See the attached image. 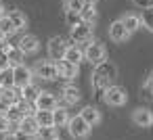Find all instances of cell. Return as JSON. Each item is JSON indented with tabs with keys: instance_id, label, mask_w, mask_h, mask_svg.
Masks as SVG:
<instances>
[{
	"instance_id": "obj_23",
	"label": "cell",
	"mask_w": 153,
	"mask_h": 140,
	"mask_svg": "<svg viewBox=\"0 0 153 140\" xmlns=\"http://www.w3.org/2000/svg\"><path fill=\"white\" fill-rule=\"evenodd\" d=\"M80 17L86 23H94L97 21V9H94V4H84L82 11H80Z\"/></svg>"
},
{
	"instance_id": "obj_41",
	"label": "cell",
	"mask_w": 153,
	"mask_h": 140,
	"mask_svg": "<svg viewBox=\"0 0 153 140\" xmlns=\"http://www.w3.org/2000/svg\"><path fill=\"white\" fill-rule=\"evenodd\" d=\"M4 38H7V36L2 34V29H0V40H4Z\"/></svg>"
},
{
	"instance_id": "obj_9",
	"label": "cell",
	"mask_w": 153,
	"mask_h": 140,
	"mask_svg": "<svg viewBox=\"0 0 153 140\" xmlns=\"http://www.w3.org/2000/svg\"><path fill=\"white\" fill-rule=\"evenodd\" d=\"M19 48L23 50V55H34V52H38V50H40V42H38V38H36V36L25 34V36L19 40Z\"/></svg>"
},
{
	"instance_id": "obj_10",
	"label": "cell",
	"mask_w": 153,
	"mask_h": 140,
	"mask_svg": "<svg viewBox=\"0 0 153 140\" xmlns=\"http://www.w3.org/2000/svg\"><path fill=\"white\" fill-rule=\"evenodd\" d=\"M57 71H59V77H65V80H71L78 75V65L65 61V59H57Z\"/></svg>"
},
{
	"instance_id": "obj_11",
	"label": "cell",
	"mask_w": 153,
	"mask_h": 140,
	"mask_svg": "<svg viewBox=\"0 0 153 140\" xmlns=\"http://www.w3.org/2000/svg\"><path fill=\"white\" fill-rule=\"evenodd\" d=\"M34 105H36V109H42V111H53V109L57 107V98H55V94H51V92H40Z\"/></svg>"
},
{
	"instance_id": "obj_37",
	"label": "cell",
	"mask_w": 153,
	"mask_h": 140,
	"mask_svg": "<svg viewBox=\"0 0 153 140\" xmlns=\"http://www.w3.org/2000/svg\"><path fill=\"white\" fill-rule=\"evenodd\" d=\"M4 140H15V136H13V132H11V134H4Z\"/></svg>"
},
{
	"instance_id": "obj_40",
	"label": "cell",
	"mask_w": 153,
	"mask_h": 140,
	"mask_svg": "<svg viewBox=\"0 0 153 140\" xmlns=\"http://www.w3.org/2000/svg\"><path fill=\"white\" fill-rule=\"evenodd\" d=\"M2 94H4V88H2V86H0V98H2Z\"/></svg>"
},
{
	"instance_id": "obj_29",
	"label": "cell",
	"mask_w": 153,
	"mask_h": 140,
	"mask_svg": "<svg viewBox=\"0 0 153 140\" xmlns=\"http://www.w3.org/2000/svg\"><path fill=\"white\" fill-rule=\"evenodd\" d=\"M0 29H2V34H4V36H11V34H15V32H17L9 15H2V17H0Z\"/></svg>"
},
{
	"instance_id": "obj_19",
	"label": "cell",
	"mask_w": 153,
	"mask_h": 140,
	"mask_svg": "<svg viewBox=\"0 0 153 140\" xmlns=\"http://www.w3.org/2000/svg\"><path fill=\"white\" fill-rule=\"evenodd\" d=\"M38 140H57V127L55 125H40L36 132Z\"/></svg>"
},
{
	"instance_id": "obj_26",
	"label": "cell",
	"mask_w": 153,
	"mask_h": 140,
	"mask_svg": "<svg viewBox=\"0 0 153 140\" xmlns=\"http://www.w3.org/2000/svg\"><path fill=\"white\" fill-rule=\"evenodd\" d=\"M34 117H36L38 125H55V123H53V111H42V109H38Z\"/></svg>"
},
{
	"instance_id": "obj_5",
	"label": "cell",
	"mask_w": 153,
	"mask_h": 140,
	"mask_svg": "<svg viewBox=\"0 0 153 140\" xmlns=\"http://www.w3.org/2000/svg\"><path fill=\"white\" fill-rule=\"evenodd\" d=\"M36 75L51 82V80H57L59 77V71H57V61H40L36 65Z\"/></svg>"
},
{
	"instance_id": "obj_4",
	"label": "cell",
	"mask_w": 153,
	"mask_h": 140,
	"mask_svg": "<svg viewBox=\"0 0 153 140\" xmlns=\"http://www.w3.org/2000/svg\"><path fill=\"white\" fill-rule=\"evenodd\" d=\"M90 36H92V23L80 21V23H76V25L71 27V40H74L76 44H84V42H88Z\"/></svg>"
},
{
	"instance_id": "obj_7",
	"label": "cell",
	"mask_w": 153,
	"mask_h": 140,
	"mask_svg": "<svg viewBox=\"0 0 153 140\" xmlns=\"http://www.w3.org/2000/svg\"><path fill=\"white\" fill-rule=\"evenodd\" d=\"M67 46H69V44L65 42V38H61V36H55V38H51V42H48V52H51L53 61H57V59H63V55H65Z\"/></svg>"
},
{
	"instance_id": "obj_24",
	"label": "cell",
	"mask_w": 153,
	"mask_h": 140,
	"mask_svg": "<svg viewBox=\"0 0 153 140\" xmlns=\"http://www.w3.org/2000/svg\"><path fill=\"white\" fill-rule=\"evenodd\" d=\"M9 17H11V21H13V25H15V29L19 32V29H23L25 25H27V17L21 13V11H11L9 13Z\"/></svg>"
},
{
	"instance_id": "obj_42",
	"label": "cell",
	"mask_w": 153,
	"mask_h": 140,
	"mask_svg": "<svg viewBox=\"0 0 153 140\" xmlns=\"http://www.w3.org/2000/svg\"><path fill=\"white\" fill-rule=\"evenodd\" d=\"M57 140H59V138H57Z\"/></svg>"
},
{
	"instance_id": "obj_38",
	"label": "cell",
	"mask_w": 153,
	"mask_h": 140,
	"mask_svg": "<svg viewBox=\"0 0 153 140\" xmlns=\"http://www.w3.org/2000/svg\"><path fill=\"white\" fill-rule=\"evenodd\" d=\"M97 0H84V4H94Z\"/></svg>"
},
{
	"instance_id": "obj_20",
	"label": "cell",
	"mask_w": 153,
	"mask_h": 140,
	"mask_svg": "<svg viewBox=\"0 0 153 140\" xmlns=\"http://www.w3.org/2000/svg\"><path fill=\"white\" fill-rule=\"evenodd\" d=\"M80 115H82V117H84L90 125H97V123L101 121V113H99L94 107H84V109L80 111Z\"/></svg>"
},
{
	"instance_id": "obj_2",
	"label": "cell",
	"mask_w": 153,
	"mask_h": 140,
	"mask_svg": "<svg viewBox=\"0 0 153 140\" xmlns=\"http://www.w3.org/2000/svg\"><path fill=\"white\" fill-rule=\"evenodd\" d=\"M103 98H105V102L107 105H111V107H122L124 102H126V90L122 88V86H115V84H111L107 90H105V94H103Z\"/></svg>"
},
{
	"instance_id": "obj_33",
	"label": "cell",
	"mask_w": 153,
	"mask_h": 140,
	"mask_svg": "<svg viewBox=\"0 0 153 140\" xmlns=\"http://www.w3.org/2000/svg\"><path fill=\"white\" fill-rule=\"evenodd\" d=\"M9 67H11V63H9L7 52H0V71H4V69H9Z\"/></svg>"
},
{
	"instance_id": "obj_25",
	"label": "cell",
	"mask_w": 153,
	"mask_h": 140,
	"mask_svg": "<svg viewBox=\"0 0 153 140\" xmlns=\"http://www.w3.org/2000/svg\"><path fill=\"white\" fill-rule=\"evenodd\" d=\"M4 98H9L11 102H21L23 100V92L19 86H11V88H4Z\"/></svg>"
},
{
	"instance_id": "obj_22",
	"label": "cell",
	"mask_w": 153,
	"mask_h": 140,
	"mask_svg": "<svg viewBox=\"0 0 153 140\" xmlns=\"http://www.w3.org/2000/svg\"><path fill=\"white\" fill-rule=\"evenodd\" d=\"M63 100H65L67 105H76V102L80 100V90H78L76 86H65V88H63Z\"/></svg>"
},
{
	"instance_id": "obj_1",
	"label": "cell",
	"mask_w": 153,
	"mask_h": 140,
	"mask_svg": "<svg viewBox=\"0 0 153 140\" xmlns=\"http://www.w3.org/2000/svg\"><path fill=\"white\" fill-rule=\"evenodd\" d=\"M67 125H69V134L74 136V138H86L88 134H90V130H92V125L78 113V115H74L69 121H67Z\"/></svg>"
},
{
	"instance_id": "obj_15",
	"label": "cell",
	"mask_w": 153,
	"mask_h": 140,
	"mask_svg": "<svg viewBox=\"0 0 153 140\" xmlns=\"http://www.w3.org/2000/svg\"><path fill=\"white\" fill-rule=\"evenodd\" d=\"M67 121H69V113L63 107H55L53 109V123H55V127H63V125H67Z\"/></svg>"
},
{
	"instance_id": "obj_14",
	"label": "cell",
	"mask_w": 153,
	"mask_h": 140,
	"mask_svg": "<svg viewBox=\"0 0 153 140\" xmlns=\"http://www.w3.org/2000/svg\"><path fill=\"white\" fill-rule=\"evenodd\" d=\"M63 59L69 61V63H74V65H80V63L84 61V50H82L80 46H67Z\"/></svg>"
},
{
	"instance_id": "obj_35",
	"label": "cell",
	"mask_w": 153,
	"mask_h": 140,
	"mask_svg": "<svg viewBox=\"0 0 153 140\" xmlns=\"http://www.w3.org/2000/svg\"><path fill=\"white\" fill-rule=\"evenodd\" d=\"M9 107H11V100H9V98H4V96H2V98H0V115H4V113H7V109H9Z\"/></svg>"
},
{
	"instance_id": "obj_36",
	"label": "cell",
	"mask_w": 153,
	"mask_h": 140,
	"mask_svg": "<svg viewBox=\"0 0 153 140\" xmlns=\"http://www.w3.org/2000/svg\"><path fill=\"white\" fill-rule=\"evenodd\" d=\"M147 90L153 94V73H151V75H149V80H147Z\"/></svg>"
},
{
	"instance_id": "obj_39",
	"label": "cell",
	"mask_w": 153,
	"mask_h": 140,
	"mask_svg": "<svg viewBox=\"0 0 153 140\" xmlns=\"http://www.w3.org/2000/svg\"><path fill=\"white\" fill-rule=\"evenodd\" d=\"M2 11H4V7H2V2H0V17H2V15H4Z\"/></svg>"
},
{
	"instance_id": "obj_12",
	"label": "cell",
	"mask_w": 153,
	"mask_h": 140,
	"mask_svg": "<svg viewBox=\"0 0 153 140\" xmlns=\"http://www.w3.org/2000/svg\"><path fill=\"white\" fill-rule=\"evenodd\" d=\"M132 121L140 127H149V125H153V113L149 109H136L132 113Z\"/></svg>"
},
{
	"instance_id": "obj_8",
	"label": "cell",
	"mask_w": 153,
	"mask_h": 140,
	"mask_svg": "<svg viewBox=\"0 0 153 140\" xmlns=\"http://www.w3.org/2000/svg\"><path fill=\"white\" fill-rule=\"evenodd\" d=\"M109 38H111L113 42H126V40L130 38V32L124 27L122 21H113L111 27H109Z\"/></svg>"
},
{
	"instance_id": "obj_21",
	"label": "cell",
	"mask_w": 153,
	"mask_h": 140,
	"mask_svg": "<svg viewBox=\"0 0 153 140\" xmlns=\"http://www.w3.org/2000/svg\"><path fill=\"white\" fill-rule=\"evenodd\" d=\"M21 92H23V100H25V102H30V105H34V102H36V98H38V94H40V90H38L32 82H30L27 86H23V88H21Z\"/></svg>"
},
{
	"instance_id": "obj_18",
	"label": "cell",
	"mask_w": 153,
	"mask_h": 140,
	"mask_svg": "<svg viewBox=\"0 0 153 140\" xmlns=\"http://www.w3.org/2000/svg\"><path fill=\"white\" fill-rule=\"evenodd\" d=\"M120 21L124 23V27H126V29H128L130 34H134V32H136V29H138V27L143 25V23H140V17H138V15H124V17L120 19Z\"/></svg>"
},
{
	"instance_id": "obj_6",
	"label": "cell",
	"mask_w": 153,
	"mask_h": 140,
	"mask_svg": "<svg viewBox=\"0 0 153 140\" xmlns=\"http://www.w3.org/2000/svg\"><path fill=\"white\" fill-rule=\"evenodd\" d=\"M32 77H34V71H32L30 67H25L23 63L13 67V80H15V86L23 88V86H27V84L32 82Z\"/></svg>"
},
{
	"instance_id": "obj_28",
	"label": "cell",
	"mask_w": 153,
	"mask_h": 140,
	"mask_svg": "<svg viewBox=\"0 0 153 140\" xmlns=\"http://www.w3.org/2000/svg\"><path fill=\"white\" fill-rule=\"evenodd\" d=\"M140 23H143L149 32H153V4L147 7V9L143 11V15H140Z\"/></svg>"
},
{
	"instance_id": "obj_17",
	"label": "cell",
	"mask_w": 153,
	"mask_h": 140,
	"mask_svg": "<svg viewBox=\"0 0 153 140\" xmlns=\"http://www.w3.org/2000/svg\"><path fill=\"white\" fill-rule=\"evenodd\" d=\"M4 115H7V119H9L11 123H19V121H21V117H23L25 113H23V109L19 107V102H11V107L7 109V113H4Z\"/></svg>"
},
{
	"instance_id": "obj_34",
	"label": "cell",
	"mask_w": 153,
	"mask_h": 140,
	"mask_svg": "<svg viewBox=\"0 0 153 140\" xmlns=\"http://www.w3.org/2000/svg\"><path fill=\"white\" fill-rule=\"evenodd\" d=\"M13 136H15V140H32V138H34V136H30V134H25V132H21L19 127H17V130L13 132Z\"/></svg>"
},
{
	"instance_id": "obj_13",
	"label": "cell",
	"mask_w": 153,
	"mask_h": 140,
	"mask_svg": "<svg viewBox=\"0 0 153 140\" xmlns=\"http://www.w3.org/2000/svg\"><path fill=\"white\" fill-rule=\"evenodd\" d=\"M38 121H36V117L32 115V113H27V115H23L21 117V121H19V130L21 132H25V134H30V136H36V132H38Z\"/></svg>"
},
{
	"instance_id": "obj_16",
	"label": "cell",
	"mask_w": 153,
	"mask_h": 140,
	"mask_svg": "<svg viewBox=\"0 0 153 140\" xmlns=\"http://www.w3.org/2000/svg\"><path fill=\"white\" fill-rule=\"evenodd\" d=\"M7 57H9V63H11V67H15V65H21L23 63V50L19 48V46H9V50H7Z\"/></svg>"
},
{
	"instance_id": "obj_3",
	"label": "cell",
	"mask_w": 153,
	"mask_h": 140,
	"mask_svg": "<svg viewBox=\"0 0 153 140\" xmlns=\"http://www.w3.org/2000/svg\"><path fill=\"white\" fill-rule=\"evenodd\" d=\"M84 59L90 61V63H94V65H99L101 61L107 59V48L101 42H90L86 46V50H84Z\"/></svg>"
},
{
	"instance_id": "obj_27",
	"label": "cell",
	"mask_w": 153,
	"mask_h": 140,
	"mask_svg": "<svg viewBox=\"0 0 153 140\" xmlns=\"http://www.w3.org/2000/svg\"><path fill=\"white\" fill-rule=\"evenodd\" d=\"M0 86H2V88L15 86V80H13V67L4 69V71H0Z\"/></svg>"
},
{
	"instance_id": "obj_31",
	"label": "cell",
	"mask_w": 153,
	"mask_h": 140,
	"mask_svg": "<svg viewBox=\"0 0 153 140\" xmlns=\"http://www.w3.org/2000/svg\"><path fill=\"white\" fill-rule=\"evenodd\" d=\"M84 7V0H65V11L67 13H80Z\"/></svg>"
},
{
	"instance_id": "obj_32",
	"label": "cell",
	"mask_w": 153,
	"mask_h": 140,
	"mask_svg": "<svg viewBox=\"0 0 153 140\" xmlns=\"http://www.w3.org/2000/svg\"><path fill=\"white\" fill-rule=\"evenodd\" d=\"M80 21H82L80 13H67V23H69V27H74V25L80 23Z\"/></svg>"
},
{
	"instance_id": "obj_30",
	"label": "cell",
	"mask_w": 153,
	"mask_h": 140,
	"mask_svg": "<svg viewBox=\"0 0 153 140\" xmlns=\"http://www.w3.org/2000/svg\"><path fill=\"white\" fill-rule=\"evenodd\" d=\"M19 127V123H11L7 119V115H0V134H11Z\"/></svg>"
}]
</instances>
